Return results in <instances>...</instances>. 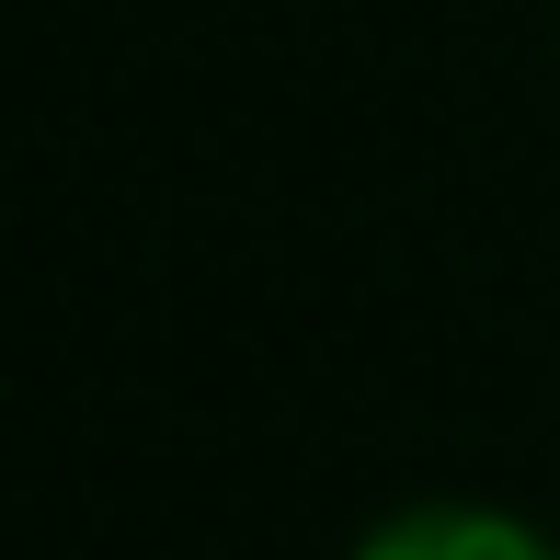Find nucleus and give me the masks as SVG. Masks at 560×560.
<instances>
[{
	"label": "nucleus",
	"instance_id": "obj_1",
	"mask_svg": "<svg viewBox=\"0 0 560 560\" xmlns=\"http://www.w3.org/2000/svg\"><path fill=\"white\" fill-rule=\"evenodd\" d=\"M354 560H560V538H538L526 515H492V503H412V515L366 526Z\"/></svg>",
	"mask_w": 560,
	"mask_h": 560
}]
</instances>
